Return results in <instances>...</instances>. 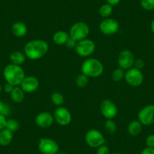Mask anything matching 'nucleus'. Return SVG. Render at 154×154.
I'll list each match as a JSON object with an SVG mask.
<instances>
[{"label": "nucleus", "mask_w": 154, "mask_h": 154, "mask_svg": "<svg viewBox=\"0 0 154 154\" xmlns=\"http://www.w3.org/2000/svg\"><path fill=\"white\" fill-rule=\"evenodd\" d=\"M48 49V44L45 40L33 39L26 43L23 48V53L26 58L31 60H36L46 55Z\"/></svg>", "instance_id": "nucleus-1"}, {"label": "nucleus", "mask_w": 154, "mask_h": 154, "mask_svg": "<svg viewBox=\"0 0 154 154\" xmlns=\"http://www.w3.org/2000/svg\"><path fill=\"white\" fill-rule=\"evenodd\" d=\"M3 76L7 83L14 86H20L26 75L21 66L9 63L4 68Z\"/></svg>", "instance_id": "nucleus-2"}, {"label": "nucleus", "mask_w": 154, "mask_h": 154, "mask_svg": "<svg viewBox=\"0 0 154 154\" xmlns=\"http://www.w3.org/2000/svg\"><path fill=\"white\" fill-rule=\"evenodd\" d=\"M82 73L88 77L96 78L103 72V65L96 58H88L83 61L81 66Z\"/></svg>", "instance_id": "nucleus-3"}, {"label": "nucleus", "mask_w": 154, "mask_h": 154, "mask_svg": "<svg viewBox=\"0 0 154 154\" xmlns=\"http://www.w3.org/2000/svg\"><path fill=\"white\" fill-rule=\"evenodd\" d=\"M90 32V29L86 23L82 21L76 22L71 26L69 31V37L75 39V41L82 40L87 38Z\"/></svg>", "instance_id": "nucleus-4"}, {"label": "nucleus", "mask_w": 154, "mask_h": 154, "mask_svg": "<svg viewBox=\"0 0 154 154\" xmlns=\"http://www.w3.org/2000/svg\"><path fill=\"white\" fill-rule=\"evenodd\" d=\"M124 79L130 86L137 87L143 83L144 76L140 69L135 67H131L125 71Z\"/></svg>", "instance_id": "nucleus-5"}, {"label": "nucleus", "mask_w": 154, "mask_h": 154, "mask_svg": "<svg viewBox=\"0 0 154 154\" xmlns=\"http://www.w3.org/2000/svg\"><path fill=\"white\" fill-rule=\"evenodd\" d=\"M95 48V43L91 39L86 38L85 39L77 42L75 50L78 55H79L80 57H89L94 52Z\"/></svg>", "instance_id": "nucleus-6"}, {"label": "nucleus", "mask_w": 154, "mask_h": 154, "mask_svg": "<svg viewBox=\"0 0 154 154\" xmlns=\"http://www.w3.org/2000/svg\"><path fill=\"white\" fill-rule=\"evenodd\" d=\"M85 142L91 148H97L106 142L103 134L97 129H90L85 134Z\"/></svg>", "instance_id": "nucleus-7"}, {"label": "nucleus", "mask_w": 154, "mask_h": 154, "mask_svg": "<svg viewBox=\"0 0 154 154\" xmlns=\"http://www.w3.org/2000/svg\"><path fill=\"white\" fill-rule=\"evenodd\" d=\"M38 149L42 154H57L59 152V145L53 139L42 137L38 141Z\"/></svg>", "instance_id": "nucleus-8"}, {"label": "nucleus", "mask_w": 154, "mask_h": 154, "mask_svg": "<svg viewBox=\"0 0 154 154\" xmlns=\"http://www.w3.org/2000/svg\"><path fill=\"white\" fill-rule=\"evenodd\" d=\"M137 120L146 126L154 124V105H146L140 109L137 113Z\"/></svg>", "instance_id": "nucleus-9"}, {"label": "nucleus", "mask_w": 154, "mask_h": 154, "mask_svg": "<svg viewBox=\"0 0 154 154\" xmlns=\"http://www.w3.org/2000/svg\"><path fill=\"white\" fill-rule=\"evenodd\" d=\"M100 31L104 35H112L116 34L119 29V23L113 18H105L102 20L99 25Z\"/></svg>", "instance_id": "nucleus-10"}, {"label": "nucleus", "mask_w": 154, "mask_h": 154, "mask_svg": "<svg viewBox=\"0 0 154 154\" xmlns=\"http://www.w3.org/2000/svg\"><path fill=\"white\" fill-rule=\"evenodd\" d=\"M54 119L57 124L62 126H66L72 121V115L67 108L64 106H58L54 110Z\"/></svg>", "instance_id": "nucleus-11"}, {"label": "nucleus", "mask_w": 154, "mask_h": 154, "mask_svg": "<svg viewBox=\"0 0 154 154\" xmlns=\"http://www.w3.org/2000/svg\"><path fill=\"white\" fill-rule=\"evenodd\" d=\"M134 54L130 50H122L118 55L117 62L119 67L127 70L134 66Z\"/></svg>", "instance_id": "nucleus-12"}, {"label": "nucleus", "mask_w": 154, "mask_h": 154, "mask_svg": "<svg viewBox=\"0 0 154 154\" xmlns=\"http://www.w3.org/2000/svg\"><path fill=\"white\" fill-rule=\"evenodd\" d=\"M100 112L106 119H112L117 116L118 108L116 105L109 99L103 100L100 103Z\"/></svg>", "instance_id": "nucleus-13"}, {"label": "nucleus", "mask_w": 154, "mask_h": 154, "mask_svg": "<svg viewBox=\"0 0 154 154\" xmlns=\"http://www.w3.org/2000/svg\"><path fill=\"white\" fill-rule=\"evenodd\" d=\"M54 121V116L47 111L39 112L35 118V122L37 126L42 128H49L52 125Z\"/></svg>", "instance_id": "nucleus-14"}, {"label": "nucleus", "mask_w": 154, "mask_h": 154, "mask_svg": "<svg viewBox=\"0 0 154 154\" xmlns=\"http://www.w3.org/2000/svg\"><path fill=\"white\" fill-rule=\"evenodd\" d=\"M39 86V82L36 77L29 75L25 76L20 83V87L25 93H32L36 91Z\"/></svg>", "instance_id": "nucleus-15"}, {"label": "nucleus", "mask_w": 154, "mask_h": 154, "mask_svg": "<svg viewBox=\"0 0 154 154\" xmlns=\"http://www.w3.org/2000/svg\"><path fill=\"white\" fill-rule=\"evenodd\" d=\"M27 26L24 23L21 21H17L11 26V32L13 35L18 38H21L27 33Z\"/></svg>", "instance_id": "nucleus-16"}, {"label": "nucleus", "mask_w": 154, "mask_h": 154, "mask_svg": "<svg viewBox=\"0 0 154 154\" xmlns=\"http://www.w3.org/2000/svg\"><path fill=\"white\" fill-rule=\"evenodd\" d=\"M13 140V132L5 128L0 131V146H7Z\"/></svg>", "instance_id": "nucleus-17"}, {"label": "nucleus", "mask_w": 154, "mask_h": 154, "mask_svg": "<svg viewBox=\"0 0 154 154\" xmlns=\"http://www.w3.org/2000/svg\"><path fill=\"white\" fill-rule=\"evenodd\" d=\"M26 55L23 52L20 51H14L10 54L9 56V60L11 63L15 65H19L20 66L23 64L26 60Z\"/></svg>", "instance_id": "nucleus-18"}, {"label": "nucleus", "mask_w": 154, "mask_h": 154, "mask_svg": "<svg viewBox=\"0 0 154 154\" xmlns=\"http://www.w3.org/2000/svg\"><path fill=\"white\" fill-rule=\"evenodd\" d=\"M69 38V35L68 32H65L63 30L57 31L53 35V42L57 45H65L68 38Z\"/></svg>", "instance_id": "nucleus-19"}, {"label": "nucleus", "mask_w": 154, "mask_h": 154, "mask_svg": "<svg viewBox=\"0 0 154 154\" xmlns=\"http://www.w3.org/2000/svg\"><path fill=\"white\" fill-rule=\"evenodd\" d=\"M24 91L21 89L20 86H14V89L10 94L11 100L15 103H20L23 100L25 97Z\"/></svg>", "instance_id": "nucleus-20"}, {"label": "nucleus", "mask_w": 154, "mask_h": 154, "mask_svg": "<svg viewBox=\"0 0 154 154\" xmlns=\"http://www.w3.org/2000/svg\"><path fill=\"white\" fill-rule=\"evenodd\" d=\"M142 124L138 120H133L128 124L127 131L131 136H137L141 132Z\"/></svg>", "instance_id": "nucleus-21"}, {"label": "nucleus", "mask_w": 154, "mask_h": 154, "mask_svg": "<svg viewBox=\"0 0 154 154\" xmlns=\"http://www.w3.org/2000/svg\"><path fill=\"white\" fill-rule=\"evenodd\" d=\"M98 13L100 17H103V19L108 18V17H110L112 13V6L107 3L103 4L99 8Z\"/></svg>", "instance_id": "nucleus-22"}, {"label": "nucleus", "mask_w": 154, "mask_h": 154, "mask_svg": "<svg viewBox=\"0 0 154 154\" xmlns=\"http://www.w3.org/2000/svg\"><path fill=\"white\" fill-rule=\"evenodd\" d=\"M125 70L120 67H118L114 69L112 72V79L116 82H119L124 79L125 76Z\"/></svg>", "instance_id": "nucleus-23"}, {"label": "nucleus", "mask_w": 154, "mask_h": 154, "mask_svg": "<svg viewBox=\"0 0 154 154\" xmlns=\"http://www.w3.org/2000/svg\"><path fill=\"white\" fill-rule=\"evenodd\" d=\"M104 130L108 134H114L117 130L116 123L112 119H106L104 123Z\"/></svg>", "instance_id": "nucleus-24"}, {"label": "nucleus", "mask_w": 154, "mask_h": 154, "mask_svg": "<svg viewBox=\"0 0 154 154\" xmlns=\"http://www.w3.org/2000/svg\"><path fill=\"white\" fill-rule=\"evenodd\" d=\"M51 100L55 106H61L64 103V97L60 92H54L51 95Z\"/></svg>", "instance_id": "nucleus-25"}, {"label": "nucleus", "mask_w": 154, "mask_h": 154, "mask_svg": "<svg viewBox=\"0 0 154 154\" xmlns=\"http://www.w3.org/2000/svg\"><path fill=\"white\" fill-rule=\"evenodd\" d=\"M88 81H89L88 77L84 75L83 73H81L75 79V85L79 88H85L88 85Z\"/></svg>", "instance_id": "nucleus-26"}, {"label": "nucleus", "mask_w": 154, "mask_h": 154, "mask_svg": "<svg viewBox=\"0 0 154 154\" xmlns=\"http://www.w3.org/2000/svg\"><path fill=\"white\" fill-rule=\"evenodd\" d=\"M19 127H20V125H19L18 122H17L16 119H7L5 128H8V130H10V131H11L12 132H14V131H17V130L19 129Z\"/></svg>", "instance_id": "nucleus-27"}, {"label": "nucleus", "mask_w": 154, "mask_h": 154, "mask_svg": "<svg viewBox=\"0 0 154 154\" xmlns=\"http://www.w3.org/2000/svg\"><path fill=\"white\" fill-rule=\"evenodd\" d=\"M140 5L146 11L154 10V0H140Z\"/></svg>", "instance_id": "nucleus-28"}, {"label": "nucleus", "mask_w": 154, "mask_h": 154, "mask_svg": "<svg viewBox=\"0 0 154 154\" xmlns=\"http://www.w3.org/2000/svg\"><path fill=\"white\" fill-rule=\"evenodd\" d=\"M10 112H11L10 106L7 103H4L2 100H0V114L5 116L6 117L7 116L9 115Z\"/></svg>", "instance_id": "nucleus-29"}, {"label": "nucleus", "mask_w": 154, "mask_h": 154, "mask_svg": "<svg viewBox=\"0 0 154 154\" xmlns=\"http://www.w3.org/2000/svg\"><path fill=\"white\" fill-rule=\"evenodd\" d=\"M96 154H110V152H109V147L106 145L103 144L97 148Z\"/></svg>", "instance_id": "nucleus-30"}, {"label": "nucleus", "mask_w": 154, "mask_h": 154, "mask_svg": "<svg viewBox=\"0 0 154 154\" xmlns=\"http://www.w3.org/2000/svg\"><path fill=\"white\" fill-rule=\"evenodd\" d=\"M76 44H77V41H75V39H73V38H72L71 37H69V38H68V40L66 41L65 45H66V48H69V49H72V48H75Z\"/></svg>", "instance_id": "nucleus-31"}, {"label": "nucleus", "mask_w": 154, "mask_h": 154, "mask_svg": "<svg viewBox=\"0 0 154 154\" xmlns=\"http://www.w3.org/2000/svg\"><path fill=\"white\" fill-rule=\"evenodd\" d=\"M145 142H146V146L154 148V134H149V135L146 137Z\"/></svg>", "instance_id": "nucleus-32"}, {"label": "nucleus", "mask_w": 154, "mask_h": 154, "mask_svg": "<svg viewBox=\"0 0 154 154\" xmlns=\"http://www.w3.org/2000/svg\"><path fill=\"white\" fill-rule=\"evenodd\" d=\"M144 61H143L142 59H137V60H134V67L141 70V69H143V68L144 67Z\"/></svg>", "instance_id": "nucleus-33"}, {"label": "nucleus", "mask_w": 154, "mask_h": 154, "mask_svg": "<svg viewBox=\"0 0 154 154\" xmlns=\"http://www.w3.org/2000/svg\"><path fill=\"white\" fill-rule=\"evenodd\" d=\"M6 117L5 116L0 114V131L2 130L3 128H5V125H6Z\"/></svg>", "instance_id": "nucleus-34"}, {"label": "nucleus", "mask_w": 154, "mask_h": 154, "mask_svg": "<svg viewBox=\"0 0 154 154\" xmlns=\"http://www.w3.org/2000/svg\"><path fill=\"white\" fill-rule=\"evenodd\" d=\"M14 85H11V84L9 83H7L6 85H5V87H4V90H5V91L7 93V94H11V91H12L13 89H14Z\"/></svg>", "instance_id": "nucleus-35"}, {"label": "nucleus", "mask_w": 154, "mask_h": 154, "mask_svg": "<svg viewBox=\"0 0 154 154\" xmlns=\"http://www.w3.org/2000/svg\"><path fill=\"white\" fill-rule=\"evenodd\" d=\"M140 154H154V148L146 146L141 151Z\"/></svg>", "instance_id": "nucleus-36"}, {"label": "nucleus", "mask_w": 154, "mask_h": 154, "mask_svg": "<svg viewBox=\"0 0 154 154\" xmlns=\"http://www.w3.org/2000/svg\"><path fill=\"white\" fill-rule=\"evenodd\" d=\"M121 0H106V3L109 4V5H112V7L115 6V5H117L120 2Z\"/></svg>", "instance_id": "nucleus-37"}, {"label": "nucleus", "mask_w": 154, "mask_h": 154, "mask_svg": "<svg viewBox=\"0 0 154 154\" xmlns=\"http://www.w3.org/2000/svg\"><path fill=\"white\" fill-rule=\"evenodd\" d=\"M150 29H151V31H152V33L154 34V19L152 20V22H151V23H150Z\"/></svg>", "instance_id": "nucleus-38"}, {"label": "nucleus", "mask_w": 154, "mask_h": 154, "mask_svg": "<svg viewBox=\"0 0 154 154\" xmlns=\"http://www.w3.org/2000/svg\"><path fill=\"white\" fill-rule=\"evenodd\" d=\"M2 86H1V85H0V93L2 92Z\"/></svg>", "instance_id": "nucleus-39"}, {"label": "nucleus", "mask_w": 154, "mask_h": 154, "mask_svg": "<svg viewBox=\"0 0 154 154\" xmlns=\"http://www.w3.org/2000/svg\"><path fill=\"white\" fill-rule=\"evenodd\" d=\"M57 154H66V153H64V152H57Z\"/></svg>", "instance_id": "nucleus-40"}, {"label": "nucleus", "mask_w": 154, "mask_h": 154, "mask_svg": "<svg viewBox=\"0 0 154 154\" xmlns=\"http://www.w3.org/2000/svg\"><path fill=\"white\" fill-rule=\"evenodd\" d=\"M112 154H121V153H119V152H114V153Z\"/></svg>", "instance_id": "nucleus-41"}, {"label": "nucleus", "mask_w": 154, "mask_h": 154, "mask_svg": "<svg viewBox=\"0 0 154 154\" xmlns=\"http://www.w3.org/2000/svg\"><path fill=\"white\" fill-rule=\"evenodd\" d=\"M152 45H153V46H154V41H153V43H152Z\"/></svg>", "instance_id": "nucleus-42"}]
</instances>
